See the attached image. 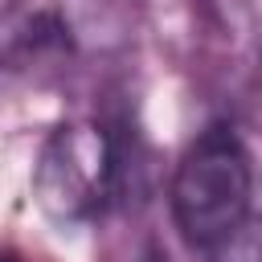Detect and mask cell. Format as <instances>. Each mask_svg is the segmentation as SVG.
<instances>
[{
	"mask_svg": "<svg viewBox=\"0 0 262 262\" xmlns=\"http://www.w3.org/2000/svg\"><path fill=\"white\" fill-rule=\"evenodd\" d=\"M250 201L254 168L246 143L229 123L205 127L176 160L168 184V205L180 237L196 250H213L250 217Z\"/></svg>",
	"mask_w": 262,
	"mask_h": 262,
	"instance_id": "cell-1",
	"label": "cell"
},
{
	"mask_svg": "<svg viewBox=\"0 0 262 262\" xmlns=\"http://www.w3.org/2000/svg\"><path fill=\"white\" fill-rule=\"evenodd\" d=\"M123 188V147L94 119L53 127L33 160V196L57 225H86Z\"/></svg>",
	"mask_w": 262,
	"mask_h": 262,
	"instance_id": "cell-2",
	"label": "cell"
},
{
	"mask_svg": "<svg viewBox=\"0 0 262 262\" xmlns=\"http://www.w3.org/2000/svg\"><path fill=\"white\" fill-rule=\"evenodd\" d=\"M78 33L53 0H12L0 8V66L41 70L74 57Z\"/></svg>",
	"mask_w": 262,
	"mask_h": 262,
	"instance_id": "cell-3",
	"label": "cell"
},
{
	"mask_svg": "<svg viewBox=\"0 0 262 262\" xmlns=\"http://www.w3.org/2000/svg\"><path fill=\"white\" fill-rule=\"evenodd\" d=\"M209 262H262V213H250L225 242H217Z\"/></svg>",
	"mask_w": 262,
	"mask_h": 262,
	"instance_id": "cell-4",
	"label": "cell"
},
{
	"mask_svg": "<svg viewBox=\"0 0 262 262\" xmlns=\"http://www.w3.org/2000/svg\"><path fill=\"white\" fill-rule=\"evenodd\" d=\"M0 262H29L20 250H12V246H0Z\"/></svg>",
	"mask_w": 262,
	"mask_h": 262,
	"instance_id": "cell-5",
	"label": "cell"
},
{
	"mask_svg": "<svg viewBox=\"0 0 262 262\" xmlns=\"http://www.w3.org/2000/svg\"><path fill=\"white\" fill-rule=\"evenodd\" d=\"M258 102H262V49H258Z\"/></svg>",
	"mask_w": 262,
	"mask_h": 262,
	"instance_id": "cell-6",
	"label": "cell"
}]
</instances>
